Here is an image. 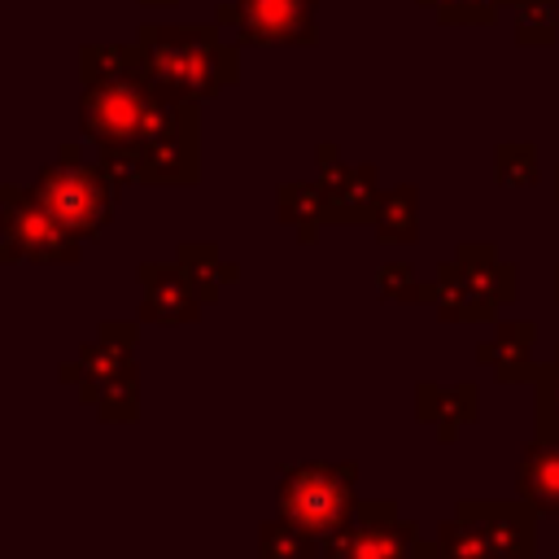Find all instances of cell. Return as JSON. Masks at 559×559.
Returning <instances> with one entry per match:
<instances>
[{
    "label": "cell",
    "instance_id": "obj_1",
    "mask_svg": "<svg viewBox=\"0 0 559 559\" xmlns=\"http://www.w3.org/2000/svg\"><path fill=\"white\" fill-rule=\"evenodd\" d=\"M201 100L166 92L148 70L105 83H83L79 96V131L96 148H135L144 153L162 135L197 122Z\"/></svg>",
    "mask_w": 559,
    "mask_h": 559
},
{
    "label": "cell",
    "instance_id": "obj_2",
    "mask_svg": "<svg viewBox=\"0 0 559 559\" xmlns=\"http://www.w3.org/2000/svg\"><path fill=\"white\" fill-rule=\"evenodd\" d=\"M135 44L148 74L188 100H214L240 79V44L218 22H144Z\"/></svg>",
    "mask_w": 559,
    "mask_h": 559
},
{
    "label": "cell",
    "instance_id": "obj_3",
    "mask_svg": "<svg viewBox=\"0 0 559 559\" xmlns=\"http://www.w3.org/2000/svg\"><path fill=\"white\" fill-rule=\"evenodd\" d=\"M537 511L515 502H459L454 520H441L419 559H533L537 555Z\"/></svg>",
    "mask_w": 559,
    "mask_h": 559
},
{
    "label": "cell",
    "instance_id": "obj_4",
    "mask_svg": "<svg viewBox=\"0 0 559 559\" xmlns=\"http://www.w3.org/2000/svg\"><path fill=\"white\" fill-rule=\"evenodd\" d=\"M515 275L520 271L511 262H502L493 245L467 240V245H459L454 262H437L432 310L441 323H485L498 314V306L515 301V293H520Z\"/></svg>",
    "mask_w": 559,
    "mask_h": 559
},
{
    "label": "cell",
    "instance_id": "obj_5",
    "mask_svg": "<svg viewBox=\"0 0 559 559\" xmlns=\"http://www.w3.org/2000/svg\"><path fill=\"white\" fill-rule=\"evenodd\" d=\"M135 323H100L96 341L79 349L74 362L61 367V380L79 389V397L105 424H131L140 406L135 389Z\"/></svg>",
    "mask_w": 559,
    "mask_h": 559
},
{
    "label": "cell",
    "instance_id": "obj_6",
    "mask_svg": "<svg viewBox=\"0 0 559 559\" xmlns=\"http://www.w3.org/2000/svg\"><path fill=\"white\" fill-rule=\"evenodd\" d=\"M354 480H358V463H297V467H284L280 472V485H275V511L323 537L328 546L358 520V493H354Z\"/></svg>",
    "mask_w": 559,
    "mask_h": 559
},
{
    "label": "cell",
    "instance_id": "obj_7",
    "mask_svg": "<svg viewBox=\"0 0 559 559\" xmlns=\"http://www.w3.org/2000/svg\"><path fill=\"white\" fill-rule=\"evenodd\" d=\"M31 192H35V201L52 218H61L70 231H79L83 240H92L114 218V192H118V183L109 179V170L100 162H87L79 144H61L57 157L35 175Z\"/></svg>",
    "mask_w": 559,
    "mask_h": 559
},
{
    "label": "cell",
    "instance_id": "obj_8",
    "mask_svg": "<svg viewBox=\"0 0 559 559\" xmlns=\"http://www.w3.org/2000/svg\"><path fill=\"white\" fill-rule=\"evenodd\" d=\"M79 231L52 218L31 188H0V258L4 262H79Z\"/></svg>",
    "mask_w": 559,
    "mask_h": 559
},
{
    "label": "cell",
    "instance_id": "obj_9",
    "mask_svg": "<svg viewBox=\"0 0 559 559\" xmlns=\"http://www.w3.org/2000/svg\"><path fill=\"white\" fill-rule=\"evenodd\" d=\"M214 22L240 48H310L319 44V0H223Z\"/></svg>",
    "mask_w": 559,
    "mask_h": 559
},
{
    "label": "cell",
    "instance_id": "obj_10",
    "mask_svg": "<svg viewBox=\"0 0 559 559\" xmlns=\"http://www.w3.org/2000/svg\"><path fill=\"white\" fill-rule=\"evenodd\" d=\"M419 533L397 502H362L358 520L332 542V559H419Z\"/></svg>",
    "mask_w": 559,
    "mask_h": 559
},
{
    "label": "cell",
    "instance_id": "obj_11",
    "mask_svg": "<svg viewBox=\"0 0 559 559\" xmlns=\"http://www.w3.org/2000/svg\"><path fill=\"white\" fill-rule=\"evenodd\" d=\"M319 188H323V205H328V223H371L376 218V201H380V179L371 162L349 166L341 157V148L332 140L319 144Z\"/></svg>",
    "mask_w": 559,
    "mask_h": 559
},
{
    "label": "cell",
    "instance_id": "obj_12",
    "mask_svg": "<svg viewBox=\"0 0 559 559\" xmlns=\"http://www.w3.org/2000/svg\"><path fill=\"white\" fill-rule=\"evenodd\" d=\"M140 280V323H197L205 297L179 262H144Z\"/></svg>",
    "mask_w": 559,
    "mask_h": 559
},
{
    "label": "cell",
    "instance_id": "obj_13",
    "mask_svg": "<svg viewBox=\"0 0 559 559\" xmlns=\"http://www.w3.org/2000/svg\"><path fill=\"white\" fill-rule=\"evenodd\" d=\"M515 498H524L537 515H559V437L533 432V441L520 450Z\"/></svg>",
    "mask_w": 559,
    "mask_h": 559
},
{
    "label": "cell",
    "instance_id": "obj_14",
    "mask_svg": "<svg viewBox=\"0 0 559 559\" xmlns=\"http://www.w3.org/2000/svg\"><path fill=\"white\" fill-rule=\"evenodd\" d=\"M533 341H537V323H533V319H502V323L493 328V336L476 345V358H480L502 384L533 380V371H537V362H533Z\"/></svg>",
    "mask_w": 559,
    "mask_h": 559
},
{
    "label": "cell",
    "instance_id": "obj_15",
    "mask_svg": "<svg viewBox=\"0 0 559 559\" xmlns=\"http://www.w3.org/2000/svg\"><path fill=\"white\" fill-rule=\"evenodd\" d=\"M415 419L437 428V441H454L463 424L476 419V384H419L415 389Z\"/></svg>",
    "mask_w": 559,
    "mask_h": 559
},
{
    "label": "cell",
    "instance_id": "obj_16",
    "mask_svg": "<svg viewBox=\"0 0 559 559\" xmlns=\"http://www.w3.org/2000/svg\"><path fill=\"white\" fill-rule=\"evenodd\" d=\"M275 218L288 223L301 245H314L319 227L328 223V205H323L319 179H314V183H301V179L280 183V188H275Z\"/></svg>",
    "mask_w": 559,
    "mask_h": 559
},
{
    "label": "cell",
    "instance_id": "obj_17",
    "mask_svg": "<svg viewBox=\"0 0 559 559\" xmlns=\"http://www.w3.org/2000/svg\"><path fill=\"white\" fill-rule=\"evenodd\" d=\"M376 240L380 245H411L419 236V188L415 183H397L384 188L376 201Z\"/></svg>",
    "mask_w": 559,
    "mask_h": 559
},
{
    "label": "cell",
    "instance_id": "obj_18",
    "mask_svg": "<svg viewBox=\"0 0 559 559\" xmlns=\"http://www.w3.org/2000/svg\"><path fill=\"white\" fill-rule=\"evenodd\" d=\"M144 48L140 44H83L79 48V79L83 83H105V79H127L144 74Z\"/></svg>",
    "mask_w": 559,
    "mask_h": 559
},
{
    "label": "cell",
    "instance_id": "obj_19",
    "mask_svg": "<svg viewBox=\"0 0 559 559\" xmlns=\"http://www.w3.org/2000/svg\"><path fill=\"white\" fill-rule=\"evenodd\" d=\"M175 262L192 275V284H197V293L205 297V306H214V301H218V288L240 275L231 262L218 258V245H210V240H183L179 253H175Z\"/></svg>",
    "mask_w": 559,
    "mask_h": 559
},
{
    "label": "cell",
    "instance_id": "obj_20",
    "mask_svg": "<svg viewBox=\"0 0 559 559\" xmlns=\"http://www.w3.org/2000/svg\"><path fill=\"white\" fill-rule=\"evenodd\" d=\"M258 559H332V546L297 524H288L284 515L280 520H266L262 533H258Z\"/></svg>",
    "mask_w": 559,
    "mask_h": 559
},
{
    "label": "cell",
    "instance_id": "obj_21",
    "mask_svg": "<svg viewBox=\"0 0 559 559\" xmlns=\"http://www.w3.org/2000/svg\"><path fill=\"white\" fill-rule=\"evenodd\" d=\"M515 9V44L550 48L559 39V0H511Z\"/></svg>",
    "mask_w": 559,
    "mask_h": 559
},
{
    "label": "cell",
    "instance_id": "obj_22",
    "mask_svg": "<svg viewBox=\"0 0 559 559\" xmlns=\"http://www.w3.org/2000/svg\"><path fill=\"white\" fill-rule=\"evenodd\" d=\"M493 179L502 188H533L542 179L537 144H528V140H502L493 148Z\"/></svg>",
    "mask_w": 559,
    "mask_h": 559
},
{
    "label": "cell",
    "instance_id": "obj_23",
    "mask_svg": "<svg viewBox=\"0 0 559 559\" xmlns=\"http://www.w3.org/2000/svg\"><path fill=\"white\" fill-rule=\"evenodd\" d=\"M376 288H380L384 301H402V306L432 301V293H437V284H424V280L415 275V266H406V262H384V266L376 271Z\"/></svg>",
    "mask_w": 559,
    "mask_h": 559
},
{
    "label": "cell",
    "instance_id": "obj_24",
    "mask_svg": "<svg viewBox=\"0 0 559 559\" xmlns=\"http://www.w3.org/2000/svg\"><path fill=\"white\" fill-rule=\"evenodd\" d=\"M533 384H537V432L542 437H559V345H555V358L542 362L533 371Z\"/></svg>",
    "mask_w": 559,
    "mask_h": 559
},
{
    "label": "cell",
    "instance_id": "obj_25",
    "mask_svg": "<svg viewBox=\"0 0 559 559\" xmlns=\"http://www.w3.org/2000/svg\"><path fill=\"white\" fill-rule=\"evenodd\" d=\"M144 9H170V4H179V0H140Z\"/></svg>",
    "mask_w": 559,
    "mask_h": 559
},
{
    "label": "cell",
    "instance_id": "obj_26",
    "mask_svg": "<svg viewBox=\"0 0 559 559\" xmlns=\"http://www.w3.org/2000/svg\"><path fill=\"white\" fill-rule=\"evenodd\" d=\"M555 297H559V266H555Z\"/></svg>",
    "mask_w": 559,
    "mask_h": 559
},
{
    "label": "cell",
    "instance_id": "obj_27",
    "mask_svg": "<svg viewBox=\"0 0 559 559\" xmlns=\"http://www.w3.org/2000/svg\"><path fill=\"white\" fill-rule=\"evenodd\" d=\"M555 201H559V170H555Z\"/></svg>",
    "mask_w": 559,
    "mask_h": 559
}]
</instances>
